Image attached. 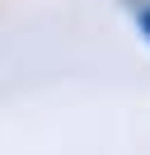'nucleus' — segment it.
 <instances>
[{
	"label": "nucleus",
	"instance_id": "nucleus-1",
	"mask_svg": "<svg viewBox=\"0 0 150 155\" xmlns=\"http://www.w3.org/2000/svg\"><path fill=\"white\" fill-rule=\"evenodd\" d=\"M141 28H145V33H150V10H141Z\"/></svg>",
	"mask_w": 150,
	"mask_h": 155
}]
</instances>
